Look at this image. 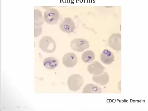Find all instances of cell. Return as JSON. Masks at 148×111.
<instances>
[{
  "label": "cell",
  "instance_id": "6da1fadb",
  "mask_svg": "<svg viewBox=\"0 0 148 111\" xmlns=\"http://www.w3.org/2000/svg\"><path fill=\"white\" fill-rule=\"evenodd\" d=\"M39 47L43 51L47 53H52L56 50V44L51 37L46 36L43 37L40 41Z\"/></svg>",
  "mask_w": 148,
  "mask_h": 111
},
{
  "label": "cell",
  "instance_id": "7a4b0ae2",
  "mask_svg": "<svg viewBox=\"0 0 148 111\" xmlns=\"http://www.w3.org/2000/svg\"><path fill=\"white\" fill-rule=\"evenodd\" d=\"M84 82V81L82 77L79 74H74L69 77L68 84L70 90L76 91L80 88Z\"/></svg>",
  "mask_w": 148,
  "mask_h": 111
},
{
  "label": "cell",
  "instance_id": "3957f363",
  "mask_svg": "<svg viewBox=\"0 0 148 111\" xmlns=\"http://www.w3.org/2000/svg\"><path fill=\"white\" fill-rule=\"evenodd\" d=\"M70 46L74 51L81 52L89 48V42L83 38H76L71 41Z\"/></svg>",
  "mask_w": 148,
  "mask_h": 111
},
{
  "label": "cell",
  "instance_id": "277c9868",
  "mask_svg": "<svg viewBox=\"0 0 148 111\" xmlns=\"http://www.w3.org/2000/svg\"><path fill=\"white\" fill-rule=\"evenodd\" d=\"M60 17L59 12L55 9H47L44 14V20L49 25H55L58 22Z\"/></svg>",
  "mask_w": 148,
  "mask_h": 111
},
{
  "label": "cell",
  "instance_id": "5b68a950",
  "mask_svg": "<svg viewBox=\"0 0 148 111\" xmlns=\"http://www.w3.org/2000/svg\"><path fill=\"white\" fill-rule=\"evenodd\" d=\"M109 46L116 51L121 50V35L120 33H114L112 34L108 38Z\"/></svg>",
  "mask_w": 148,
  "mask_h": 111
},
{
  "label": "cell",
  "instance_id": "8992f818",
  "mask_svg": "<svg viewBox=\"0 0 148 111\" xmlns=\"http://www.w3.org/2000/svg\"><path fill=\"white\" fill-rule=\"evenodd\" d=\"M59 27L64 32L70 33L73 32L75 30V23L72 19L70 17H65L60 24Z\"/></svg>",
  "mask_w": 148,
  "mask_h": 111
},
{
  "label": "cell",
  "instance_id": "52a82bcc",
  "mask_svg": "<svg viewBox=\"0 0 148 111\" xmlns=\"http://www.w3.org/2000/svg\"><path fill=\"white\" fill-rule=\"evenodd\" d=\"M77 62V57L73 52L66 53L63 57V63L66 67H72L75 66Z\"/></svg>",
  "mask_w": 148,
  "mask_h": 111
},
{
  "label": "cell",
  "instance_id": "ba28073f",
  "mask_svg": "<svg viewBox=\"0 0 148 111\" xmlns=\"http://www.w3.org/2000/svg\"><path fill=\"white\" fill-rule=\"evenodd\" d=\"M105 67L98 61H95L89 65L87 68L88 71L94 75H98L103 72Z\"/></svg>",
  "mask_w": 148,
  "mask_h": 111
},
{
  "label": "cell",
  "instance_id": "9c48e42d",
  "mask_svg": "<svg viewBox=\"0 0 148 111\" xmlns=\"http://www.w3.org/2000/svg\"><path fill=\"white\" fill-rule=\"evenodd\" d=\"M114 55L112 52L107 49H105L101 55V59L103 63L106 65L111 64L114 61Z\"/></svg>",
  "mask_w": 148,
  "mask_h": 111
},
{
  "label": "cell",
  "instance_id": "30bf717a",
  "mask_svg": "<svg viewBox=\"0 0 148 111\" xmlns=\"http://www.w3.org/2000/svg\"><path fill=\"white\" fill-rule=\"evenodd\" d=\"M92 80L97 84L103 86L106 85L109 81V76L106 72H103L101 74L93 76Z\"/></svg>",
  "mask_w": 148,
  "mask_h": 111
},
{
  "label": "cell",
  "instance_id": "8fae6325",
  "mask_svg": "<svg viewBox=\"0 0 148 111\" xmlns=\"http://www.w3.org/2000/svg\"><path fill=\"white\" fill-rule=\"evenodd\" d=\"M43 64L46 68L53 70L55 69L58 66V60L56 58L49 57L45 59Z\"/></svg>",
  "mask_w": 148,
  "mask_h": 111
},
{
  "label": "cell",
  "instance_id": "7c38bea8",
  "mask_svg": "<svg viewBox=\"0 0 148 111\" xmlns=\"http://www.w3.org/2000/svg\"><path fill=\"white\" fill-rule=\"evenodd\" d=\"M83 93H101L102 89L99 86L92 83L87 84L83 88Z\"/></svg>",
  "mask_w": 148,
  "mask_h": 111
},
{
  "label": "cell",
  "instance_id": "4fadbf2b",
  "mask_svg": "<svg viewBox=\"0 0 148 111\" xmlns=\"http://www.w3.org/2000/svg\"><path fill=\"white\" fill-rule=\"evenodd\" d=\"M95 58V53L91 50H86L83 53L82 56V61L85 63L92 62Z\"/></svg>",
  "mask_w": 148,
  "mask_h": 111
},
{
  "label": "cell",
  "instance_id": "5bb4252c",
  "mask_svg": "<svg viewBox=\"0 0 148 111\" xmlns=\"http://www.w3.org/2000/svg\"><path fill=\"white\" fill-rule=\"evenodd\" d=\"M44 19L41 12L38 10H34V24L35 26H40L44 23Z\"/></svg>",
  "mask_w": 148,
  "mask_h": 111
},
{
  "label": "cell",
  "instance_id": "9a60e30c",
  "mask_svg": "<svg viewBox=\"0 0 148 111\" xmlns=\"http://www.w3.org/2000/svg\"><path fill=\"white\" fill-rule=\"evenodd\" d=\"M37 32H38L39 34H41L42 32V28H38V31L36 27H35L34 28V37H36Z\"/></svg>",
  "mask_w": 148,
  "mask_h": 111
}]
</instances>
